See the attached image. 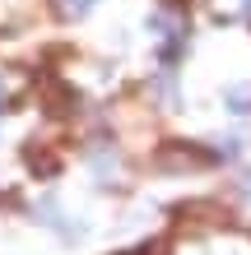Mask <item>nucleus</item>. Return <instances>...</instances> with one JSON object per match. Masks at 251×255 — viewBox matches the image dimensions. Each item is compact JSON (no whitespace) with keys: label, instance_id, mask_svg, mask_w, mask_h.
Wrapping results in <instances>:
<instances>
[{"label":"nucleus","instance_id":"5","mask_svg":"<svg viewBox=\"0 0 251 255\" xmlns=\"http://www.w3.org/2000/svg\"><path fill=\"white\" fill-rule=\"evenodd\" d=\"M228 102H233V112H247V102H251V88H228Z\"/></svg>","mask_w":251,"mask_h":255},{"label":"nucleus","instance_id":"2","mask_svg":"<svg viewBox=\"0 0 251 255\" xmlns=\"http://www.w3.org/2000/svg\"><path fill=\"white\" fill-rule=\"evenodd\" d=\"M88 9H93V0H56V14L61 19H84Z\"/></svg>","mask_w":251,"mask_h":255},{"label":"nucleus","instance_id":"1","mask_svg":"<svg viewBox=\"0 0 251 255\" xmlns=\"http://www.w3.org/2000/svg\"><path fill=\"white\" fill-rule=\"evenodd\" d=\"M205 153H186V148H168L163 153V167H205Z\"/></svg>","mask_w":251,"mask_h":255},{"label":"nucleus","instance_id":"6","mask_svg":"<svg viewBox=\"0 0 251 255\" xmlns=\"http://www.w3.org/2000/svg\"><path fill=\"white\" fill-rule=\"evenodd\" d=\"M247 9H251V0H247Z\"/></svg>","mask_w":251,"mask_h":255},{"label":"nucleus","instance_id":"3","mask_svg":"<svg viewBox=\"0 0 251 255\" xmlns=\"http://www.w3.org/2000/svg\"><path fill=\"white\" fill-rule=\"evenodd\" d=\"M33 214H37V223H56V200H51V195H47V200H37Z\"/></svg>","mask_w":251,"mask_h":255},{"label":"nucleus","instance_id":"4","mask_svg":"<svg viewBox=\"0 0 251 255\" xmlns=\"http://www.w3.org/2000/svg\"><path fill=\"white\" fill-rule=\"evenodd\" d=\"M14 88H19V79H14V74H0V112L9 107V93Z\"/></svg>","mask_w":251,"mask_h":255}]
</instances>
